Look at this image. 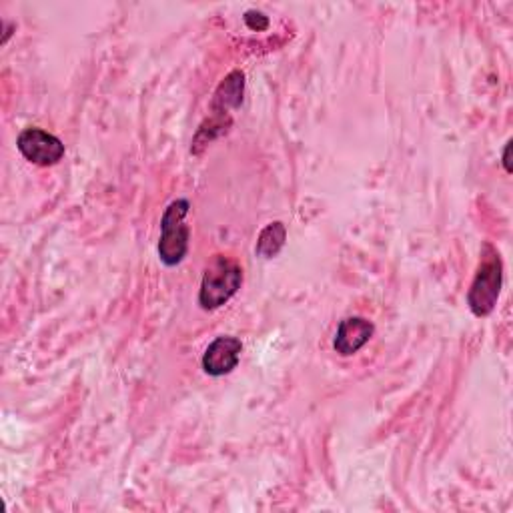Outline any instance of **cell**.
<instances>
[{
	"label": "cell",
	"mask_w": 513,
	"mask_h": 513,
	"mask_svg": "<svg viewBox=\"0 0 513 513\" xmlns=\"http://www.w3.org/2000/svg\"><path fill=\"white\" fill-rule=\"evenodd\" d=\"M501 287H503L501 255L491 243H485L481 249L477 273H475L473 283L467 293V303H469L471 313L475 317L491 315L499 301Z\"/></svg>",
	"instance_id": "6da1fadb"
},
{
	"label": "cell",
	"mask_w": 513,
	"mask_h": 513,
	"mask_svg": "<svg viewBox=\"0 0 513 513\" xmlns=\"http://www.w3.org/2000/svg\"><path fill=\"white\" fill-rule=\"evenodd\" d=\"M243 285V269L229 257L215 255V259L207 265L201 289H199V305L203 311H215L223 307Z\"/></svg>",
	"instance_id": "7a4b0ae2"
},
{
	"label": "cell",
	"mask_w": 513,
	"mask_h": 513,
	"mask_svg": "<svg viewBox=\"0 0 513 513\" xmlns=\"http://www.w3.org/2000/svg\"><path fill=\"white\" fill-rule=\"evenodd\" d=\"M191 203L187 199L173 201L161 219V241H159V259L167 267H177L185 261L189 253V225L185 223Z\"/></svg>",
	"instance_id": "3957f363"
},
{
	"label": "cell",
	"mask_w": 513,
	"mask_h": 513,
	"mask_svg": "<svg viewBox=\"0 0 513 513\" xmlns=\"http://www.w3.org/2000/svg\"><path fill=\"white\" fill-rule=\"evenodd\" d=\"M17 147L21 155L39 167H53L65 157V145L53 133H47L39 127H29L19 135Z\"/></svg>",
	"instance_id": "277c9868"
},
{
	"label": "cell",
	"mask_w": 513,
	"mask_h": 513,
	"mask_svg": "<svg viewBox=\"0 0 513 513\" xmlns=\"http://www.w3.org/2000/svg\"><path fill=\"white\" fill-rule=\"evenodd\" d=\"M241 353H243L241 339L231 335H221L207 347L201 363L207 375L223 377V375H229L239 365Z\"/></svg>",
	"instance_id": "5b68a950"
},
{
	"label": "cell",
	"mask_w": 513,
	"mask_h": 513,
	"mask_svg": "<svg viewBox=\"0 0 513 513\" xmlns=\"http://www.w3.org/2000/svg\"><path fill=\"white\" fill-rule=\"evenodd\" d=\"M373 335H375L373 321L365 317H345L337 327L333 347L339 355L351 357L357 351H361L371 341Z\"/></svg>",
	"instance_id": "8992f818"
},
{
	"label": "cell",
	"mask_w": 513,
	"mask_h": 513,
	"mask_svg": "<svg viewBox=\"0 0 513 513\" xmlns=\"http://www.w3.org/2000/svg\"><path fill=\"white\" fill-rule=\"evenodd\" d=\"M243 93H245V75L241 71L229 73L219 85V89L215 91L213 113L229 117V111H235L241 107Z\"/></svg>",
	"instance_id": "52a82bcc"
},
{
	"label": "cell",
	"mask_w": 513,
	"mask_h": 513,
	"mask_svg": "<svg viewBox=\"0 0 513 513\" xmlns=\"http://www.w3.org/2000/svg\"><path fill=\"white\" fill-rule=\"evenodd\" d=\"M285 241H287V227L281 221L269 223L257 239L255 253L263 259H273L281 253V249L285 247Z\"/></svg>",
	"instance_id": "ba28073f"
},
{
	"label": "cell",
	"mask_w": 513,
	"mask_h": 513,
	"mask_svg": "<svg viewBox=\"0 0 513 513\" xmlns=\"http://www.w3.org/2000/svg\"><path fill=\"white\" fill-rule=\"evenodd\" d=\"M243 21H245V25H247L251 31H255V33H263V31L269 29V17H265V15L259 13V11H247L245 17H243Z\"/></svg>",
	"instance_id": "9c48e42d"
},
{
	"label": "cell",
	"mask_w": 513,
	"mask_h": 513,
	"mask_svg": "<svg viewBox=\"0 0 513 513\" xmlns=\"http://www.w3.org/2000/svg\"><path fill=\"white\" fill-rule=\"evenodd\" d=\"M509 151H511V141L505 145V149H503V169H505V173H511V165H509Z\"/></svg>",
	"instance_id": "30bf717a"
}]
</instances>
